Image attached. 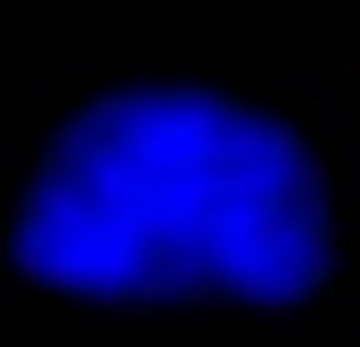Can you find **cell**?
I'll return each mask as SVG.
<instances>
[{
    "instance_id": "cell-1",
    "label": "cell",
    "mask_w": 360,
    "mask_h": 347,
    "mask_svg": "<svg viewBox=\"0 0 360 347\" xmlns=\"http://www.w3.org/2000/svg\"><path fill=\"white\" fill-rule=\"evenodd\" d=\"M0 247L114 314H294L347 254L334 107L274 61L74 87L27 141Z\"/></svg>"
}]
</instances>
